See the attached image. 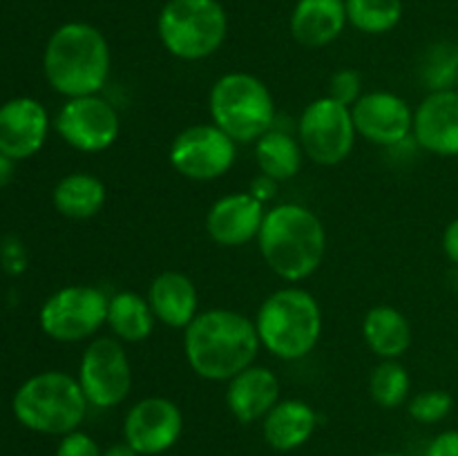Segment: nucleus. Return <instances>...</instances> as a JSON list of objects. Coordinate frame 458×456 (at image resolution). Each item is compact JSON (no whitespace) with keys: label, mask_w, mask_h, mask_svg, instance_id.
I'll return each instance as SVG.
<instances>
[{"label":"nucleus","mask_w":458,"mask_h":456,"mask_svg":"<svg viewBox=\"0 0 458 456\" xmlns=\"http://www.w3.org/2000/svg\"><path fill=\"white\" fill-rule=\"evenodd\" d=\"M416 146L438 156H458V89L429 92L414 110Z\"/></svg>","instance_id":"obj_17"},{"label":"nucleus","mask_w":458,"mask_h":456,"mask_svg":"<svg viewBox=\"0 0 458 456\" xmlns=\"http://www.w3.org/2000/svg\"><path fill=\"white\" fill-rule=\"evenodd\" d=\"M79 380L89 407L112 410L132 392V365L121 340L112 335L92 338L79 362Z\"/></svg>","instance_id":"obj_10"},{"label":"nucleus","mask_w":458,"mask_h":456,"mask_svg":"<svg viewBox=\"0 0 458 456\" xmlns=\"http://www.w3.org/2000/svg\"><path fill=\"white\" fill-rule=\"evenodd\" d=\"M56 456H103V450L89 434L74 429V432L61 436Z\"/></svg>","instance_id":"obj_31"},{"label":"nucleus","mask_w":458,"mask_h":456,"mask_svg":"<svg viewBox=\"0 0 458 456\" xmlns=\"http://www.w3.org/2000/svg\"><path fill=\"white\" fill-rule=\"evenodd\" d=\"M347 21L367 36H380L396 30L403 18V0H344Z\"/></svg>","instance_id":"obj_26"},{"label":"nucleus","mask_w":458,"mask_h":456,"mask_svg":"<svg viewBox=\"0 0 458 456\" xmlns=\"http://www.w3.org/2000/svg\"><path fill=\"white\" fill-rule=\"evenodd\" d=\"M54 130L79 152H103L121 137V116L101 94L67 98L54 119Z\"/></svg>","instance_id":"obj_12"},{"label":"nucleus","mask_w":458,"mask_h":456,"mask_svg":"<svg viewBox=\"0 0 458 456\" xmlns=\"http://www.w3.org/2000/svg\"><path fill=\"white\" fill-rule=\"evenodd\" d=\"M107 201L103 179L89 173H70L54 186L52 204L67 219H92Z\"/></svg>","instance_id":"obj_24"},{"label":"nucleus","mask_w":458,"mask_h":456,"mask_svg":"<svg viewBox=\"0 0 458 456\" xmlns=\"http://www.w3.org/2000/svg\"><path fill=\"white\" fill-rule=\"evenodd\" d=\"M155 325L157 317L146 295L137 291H119L110 295L106 326L110 329L112 338L121 340L123 344L143 342L152 335Z\"/></svg>","instance_id":"obj_23"},{"label":"nucleus","mask_w":458,"mask_h":456,"mask_svg":"<svg viewBox=\"0 0 458 456\" xmlns=\"http://www.w3.org/2000/svg\"><path fill=\"white\" fill-rule=\"evenodd\" d=\"M103 456H141V454H139L132 445L121 441V443H114V445H110L107 450H103Z\"/></svg>","instance_id":"obj_36"},{"label":"nucleus","mask_w":458,"mask_h":456,"mask_svg":"<svg viewBox=\"0 0 458 456\" xmlns=\"http://www.w3.org/2000/svg\"><path fill=\"white\" fill-rule=\"evenodd\" d=\"M107 302L110 295L98 286H63L40 307V329L56 342H83L106 326Z\"/></svg>","instance_id":"obj_8"},{"label":"nucleus","mask_w":458,"mask_h":456,"mask_svg":"<svg viewBox=\"0 0 458 456\" xmlns=\"http://www.w3.org/2000/svg\"><path fill=\"white\" fill-rule=\"evenodd\" d=\"M327 97L352 107L362 97V76L352 67L334 72L329 79V94Z\"/></svg>","instance_id":"obj_30"},{"label":"nucleus","mask_w":458,"mask_h":456,"mask_svg":"<svg viewBox=\"0 0 458 456\" xmlns=\"http://www.w3.org/2000/svg\"><path fill=\"white\" fill-rule=\"evenodd\" d=\"M110 43L106 34L89 22H63L45 45V79L54 92L65 98L101 94L110 79Z\"/></svg>","instance_id":"obj_2"},{"label":"nucleus","mask_w":458,"mask_h":456,"mask_svg":"<svg viewBox=\"0 0 458 456\" xmlns=\"http://www.w3.org/2000/svg\"><path fill=\"white\" fill-rule=\"evenodd\" d=\"M425 456H458V429H445L429 441Z\"/></svg>","instance_id":"obj_32"},{"label":"nucleus","mask_w":458,"mask_h":456,"mask_svg":"<svg viewBox=\"0 0 458 456\" xmlns=\"http://www.w3.org/2000/svg\"><path fill=\"white\" fill-rule=\"evenodd\" d=\"M157 36L177 61H204L226 40L228 13L219 0H168L157 16Z\"/></svg>","instance_id":"obj_7"},{"label":"nucleus","mask_w":458,"mask_h":456,"mask_svg":"<svg viewBox=\"0 0 458 456\" xmlns=\"http://www.w3.org/2000/svg\"><path fill=\"white\" fill-rule=\"evenodd\" d=\"M213 123L237 146L255 143L276 125V98L259 76L249 72H226L208 94Z\"/></svg>","instance_id":"obj_6"},{"label":"nucleus","mask_w":458,"mask_h":456,"mask_svg":"<svg viewBox=\"0 0 458 456\" xmlns=\"http://www.w3.org/2000/svg\"><path fill=\"white\" fill-rule=\"evenodd\" d=\"M362 338L380 360H401L410 351L414 335L405 313L389 304H378L362 317Z\"/></svg>","instance_id":"obj_22"},{"label":"nucleus","mask_w":458,"mask_h":456,"mask_svg":"<svg viewBox=\"0 0 458 456\" xmlns=\"http://www.w3.org/2000/svg\"><path fill=\"white\" fill-rule=\"evenodd\" d=\"M253 322L262 349L284 362L307 358L322 338L320 302L311 291L295 284L273 291Z\"/></svg>","instance_id":"obj_4"},{"label":"nucleus","mask_w":458,"mask_h":456,"mask_svg":"<svg viewBox=\"0 0 458 456\" xmlns=\"http://www.w3.org/2000/svg\"><path fill=\"white\" fill-rule=\"evenodd\" d=\"M148 302L157 322L170 329H186L199 313V293L186 273L164 271L148 286Z\"/></svg>","instance_id":"obj_20"},{"label":"nucleus","mask_w":458,"mask_h":456,"mask_svg":"<svg viewBox=\"0 0 458 456\" xmlns=\"http://www.w3.org/2000/svg\"><path fill=\"white\" fill-rule=\"evenodd\" d=\"M13 173H16V161L9 159V156H4L3 152H0V188H4L12 182Z\"/></svg>","instance_id":"obj_35"},{"label":"nucleus","mask_w":458,"mask_h":456,"mask_svg":"<svg viewBox=\"0 0 458 456\" xmlns=\"http://www.w3.org/2000/svg\"><path fill=\"white\" fill-rule=\"evenodd\" d=\"M183 432V414L165 396H148L134 402L123 418V441L141 456H157L177 445Z\"/></svg>","instance_id":"obj_14"},{"label":"nucleus","mask_w":458,"mask_h":456,"mask_svg":"<svg viewBox=\"0 0 458 456\" xmlns=\"http://www.w3.org/2000/svg\"><path fill=\"white\" fill-rule=\"evenodd\" d=\"M226 384L228 411L244 425L262 420L280 402V378L268 367H246Z\"/></svg>","instance_id":"obj_18"},{"label":"nucleus","mask_w":458,"mask_h":456,"mask_svg":"<svg viewBox=\"0 0 458 456\" xmlns=\"http://www.w3.org/2000/svg\"><path fill=\"white\" fill-rule=\"evenodd\" d=\"M267 206L249 190L231 192L215 201L206 213V232L210 240L226 249H237L258 240L267 217Z\"/></svg>","instance_id":"obj_16"},{"label":"nucleus","mask_w":458,"mask_h":456,"mask_svg":"<svg viewBox=\"0 0 458 456\" xmlns=\"http://www.w3.org/2000/svg\"><path fill=\"white\" fill-rule=\"evenodd\" d=\"M420 79L425 88H429V92L454 88L458 80V43H452V40L434 43L425 52Z\"/></svg>","instance_id":"obj_28"},{"label":"nucleus","mask_w":458,"mask_h":456,"mask_svg":"<svg viewBox=\"0 0 458 456\" xmlns=\"http://www.w3.org/2000/svg\"><path fill=\"white\" fill-rule=\"evenodd\" d=\"M12 407L22 427L49 436H65L83 425L89 402L76 376L43 371L16 389Z\"/></svg>","instance_id":"obj_5"},{"label":"nucleus","mask_w":458,"mask_h":456,"mask_svg":"<svg viewBox=\"0 0 458 456\" xmlns=\"http://www.w3.org/2000/svg\"><path fill=\"white\" fill-rule=\"evenodd\" d=\"M318 414L300 398H280L276 407L262 418L264 441L276 452H293L313 436Z\"/></svg>","instance_id":"obj_21"},{"label":"nucleus","mask_w":458,"mask_h":456,"mask_svg":"<svg viewBox=\"0 0 458 456\" xmlns=\"http://www.w3.org/2000/svg\"><path fill=\"white\" fill-rule=\"evenodd\" d=\"M352 107L331 97L313 98L298 121V141L304 156L318 165H338L356 146Z\"/></svg>","instance_id":"obj_9"},{"label":"nucleus","mask_w":458,"mask_h":456,"mask_svg":"<svg viewBox=\"0 0 458 456\" xmlns=\"http://www.w3.org/2000/svg\"><path fill=\"white\" fill-rule=\"evenodd\" d=\"M49 114L31 97L9 98L0 106V152L13 161L30 159L45 146Z\"/></svg>","instance_id":"obj_15"},{"label":"nucleus","mask_w":458,"mask_h":456,"mask_svg":"<svg viewBox=\"0 0 458 456\" xmlns=\"http://www.w3.org/2000/svg\"><path fill=\"white\" fill-rule=\"evenodd\" d=\"M371 456H405V454H398V452H378V454H371Z\"/></svg>","instance_id":"obj_37"},{"label":"nucleus","mask_w":458,"mask_h":456,"mask_svg":"<svg viewBox=\"0 0 458 456\" xmlns=\"http://www.w3.org/2000/svg\"><path fill=\"white\" fill-rule=\"evenodd\" d=\"M358 137L380 148H394L411 139L414 107L396 92L374 89L352 106Z\"/></svg>","instance_id":"obj_13"},{"label":"nucleus","mask_w":458,"mask_h":456,"mask_svg":"<svg viewBox=\"0 0 458 456\" xmlns=\"http://www.w3.org/2000/svg\"><path fill=\"white\" fill-rule=\"evenodd\" d=\"M454 407V398L445 389H428V392H420L416 396H411L407 401V411H410L411 418L416 423L423 425H434L441 423L443 418H447Z\"/></svg>","instance_id":"obj_29"},{"label":"nucleus","mask_w":458,"mask_h":456,"mask_svg":"<svg viewBox=\"0 0 458 456\" xmlns=\"http://www.w3.org/2000/svg\"><path fill=\"white\" fill-rule=\"evenodd\" d=\"M277 186H280V183H277L276 179H271V177H267V174L259 173L258 177H255L253 182H250L249 192H250V195L255 197V199L262 201V204L267 206L268 201L276 199V195H277Z\"/></svg>","instance_id":"obj_33"},{"label":"nucleus","mask_w":458,"mask_h":456,"mask_svg":"<svg viewBox=\"0 0 458 456\" xmlns=\"http://www.w3.org/2000/svg\"><path fill=\"white\" fill-rule=\"evenodd\" d=\"M443 253L454 266H458V217L452 219L443 232Z\"/></svg>","instance_id":"obj_34"},{"label":"nucleus","mask_w":458,"mask_h":456,"mask_svg":"<svg viewBox=\"0 0 458 456\" xmlns=\"http://www.w3.org/2000/svg\"><path fill=\"white\" fill-rule=\"evenodd\" d=\"M411 376L401 360H380L371 369L369 396L383 410H396L410 401Z\"/></svg>","instance_id":"obj_27"},{"label":"nucleus","mask_w":458,"mask_h":456,"mask_svg":"<svg viewBox=\"0 0 458 456\" xmlns=\"http://www.w3.org/2000/svg\"><path fill=\"white\" fill-rule=\"evenodd\" d=\"M267 266L284 282H302L320 268L327 253V231L311 208L284 201L267 210L258 235Z\"/></svg>","instance_id":"obj_3"},{"label":"nucleus","mask_w":458,"mask_h":456,"mask_svg":"<svg viewBox=\"0 0 458 456\" xmlns=\"http://www.w3.org/2000/svg\"><path fill=\"white\" fill-rule=\"evenodd\" d=\"M235 159L237 143L213 121L183 128L168 150L174 173L191 182H215L235 165Z\"/></svg>","instance_id":"obj_11"},{"label":"nucleus","mask_w":458,"mask_h":456,"mask_svg":"<svg viewBox=\"0 0 458 456\" xmlns=\"http://www.w3.org/2000/svg\"><path fill=\"white\" fill-rule=\"evenodd\" d=\"M255 161L259 173L284 183L298 177L302 170L304 150L298 137L273 128L255 141Z\"/></svg>","instance_id":"obj_25"},{"label":"nucleus","mask_w":458,"mask_h":456,"mask_svg":"<svg viewBox=\"0 0 458 456\" xmlns=\"http://www.w3.org/2000/svg\"><path fill=\"white\" fill-rule=\"evenodd\" d=\"M259 335L255 322L233 308H206L183 329V356L195 376L228 383L255 365Z\"/></svg>","instance_id":"obj_1"},{"label":"nucleus","mask_w":458,"mask_h":456,"mask_svg":"<svg viewBox=\"0 0 458 456\" xmlns=\"http://www.w3.org/2000/svg\"><path fill=\"white\" fill-rule=\"evenodd\" d=\"M347 21L344 0H295L289 30L298 45L322 49L343 36Z\"/></svg>","instance_id":"obj_19"}]
</instances>
